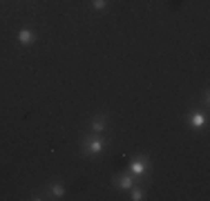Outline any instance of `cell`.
<instances>
[{
  "label": "cell",
  "mask_w": 210,
  "mask_h": 201,
  "mask_svg": "<svg viewBox=\"0 0 210 201\" xmlns=\"http://www.w3.org/2000/svg\"><path fill=\"white\" fill-rule=\"evenodd\" d=\"M119 186H121V188H130V186H132V181H130V179H121V181H119Z\"/></svg>",
  "instance_id": "6"
},
{
  "label": "cell",
  "mask_w": 210,
  "mask_h": 201,
  "mask_svg": "<svg viewBox=\"0 0 210 201\" xmlns=\"http://www.w3.org/2000/svg\"><path fill=\"white\" fill-rule=\"evenodd\" d=\"M92 127H94L96 132H101V130H103V121H96V123H94V125H92Z\"/></svg>",
  "instance_id": "7"
},
{
  "label": "cell",
  "mask_w": 210,
  "mask_h": 201,
  "mask_svg": "<svg viewBox=\"0 0 210 201\" xmlns=\"http://www.w3.org/2000/svg\"><path fill=\"white\" fill-rule=\"evenodd\" d=\"M201 123H203V116H199V114L192 116V125L195 127H201Z\"/></svg>",
  "instance_id": "3"
},
{
  "label": "cell",
  "mask_w": 210,
  "mask_h": 201,
  "mask_svg": "<svg viewBox=\"0 0 210 201\" xmlns=\"http://www.w3.org/2000/svg\"><path fill=\"white\" fill-rule=\"evenodd\" d=\"M51 192H54L56 197H63V188L60 186H51Z\"/></svg>",
  "instance_id": "5"
},
{
  "label": "cell",
  "mask_w": 210,
  "mask_h": 201,
  "mask_svg": "<svg viewBox=\"0 0 210 201\" xmlns=\"http://www.w3.org/2000/svg\"><path fill=\"white\" fill-rule=\"evenodd\" d=\"M18 38L22 40V43H31V34H29L27 29H25V31H20V34H18Z\"/></svg>",
  "instance_id": "1"
},
{
  "label": "cell",
  "mask_w": 210,
  "mask_h": 201,
  "mask_svg": "<svg viewBox=\"0 0 210 201\" xmlns=\"http://www.w3.org/2000/svg\"><path fill=\"white\" fill-rule=\"evenodd\" d=\"M132 168H134V172H136V174H141V172H145V163H134Z\"/></svg>",
  "instance_id": "4"
},
{
  "label": "cell",
  "mask_w": 210,
  "mask_h": 201,
  "mask_svg": "<svg viewBox=\"0 0 210 201\" xmlns=\"http://www.w3.org/2000/svg\"><path fill=\"white\" fill-rule=\"evenodd\" d=\"M101 143H103V141H98V139L90 141V150H92V152H98V150H101Z\"/></svg>",
  "instance_id": "2"
},
{
  "label": "cell",
  "mask_w": 210,
  "mask_h": 201,
  "mask_svg": "<svg viewBox=\"0 0 210 201\" xmlns=\"http://www.w3.org/2000/svg\"><path fill=\"white\" fill-rule=\"evenodd\" d=\"M94 7H105V0H94Z\"/></svg>",
  "instance_id": "8"
}]
</instances>
